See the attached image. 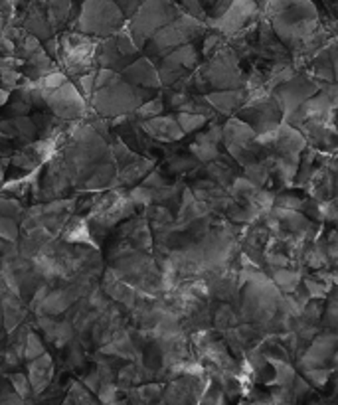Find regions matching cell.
Wrapping results in <instances>:
<instances>
[{
  "instance_id": "30bf717a",
  "label": "cell",
  "mask_w": 338,
  "mask_h": 405,
  "mask_svg": "<svg viewBox=\"0 0 338 405\" xmlns=\"http://www.w3.org/2000/svg\"><path fill=\"white\" fill-rule=\"evenodd\" d=\"M12 382H14V387H16V394L20 397H28L30 396V382H28L26 376H22V374H14L12 376Z\"/></svg>"
},
{
  "instance_id": "3957f363",
  "label": "cell",
  "mask_w": 338,
  "mask_h": 405,
  "mask_svg": "<svg viewBox=\"0 0 338 405\" xmlns=\"http://www.w3.org/2000/svg\"><path fill=\"white\" fill-rule=\"evenodd\" d=\"M283 115V109L279 105V101L275 95H263L261 99L254 101L251 105H247L244 111H239V121H244L246 125L251 126V131L256 135H266L269 131H273L279 125Z\"/></svg>"
},
{
  "instance_id": "6da1fadb",
  "label": "cell",
  "mask_w": 338,
  "mask_h": 405,
  "mask_svg": "<svg viewBox=\"0 0 338 405\" xmlns=\"http://www.w3.org/2000/svg\"><path fill=\"white\" fill-rule=\"evenodd\" d=\"M178 10L180 9L170 0H143V4L133 14V22L129 28L137 48L145 45L146 40L153 36L156 30L173 22L180 14Z\"/></svg>"
},
{
  "instance_id": "7c38bea8",
  "label": "cell",
  "mask_w": 338,
  "mask_h": 405,
  "mask_svg": "<svg viewBox=\"0 0 338 405\" xmlns=\"http://www.w3.org/2000/svg\"><path fill=\"white\" fill-rule=\"evenodd\" d=\"M202 4H204V9H206V12H208V9H210L212 4H214V2H216V0H200Z\"/></svg>"
},
{
  "instance_id": "5b68a950",
  "label": "cell",
  "mask_w": 338,
  "mask_h": 405,
  "mask_svg": "<svg viewBox=\"0 0 338 405\" xmlns=\"http://www.w3.org/2000/svg\"><path fill=\"white\" fill-rule=\"evenodd\" d=\"M54 376V364L48 356H38L32 362V368H30V387L34 389V394H42Z\"/></svg>"
},
{
  "instance_id": "8fae6325",
  "label": "cell",
  "mask_w": 338,
  "mask_h": 405,
  "mask_svg": "<svg viewBox=\"0 0 338 405\" xmlns=\"http://www.w3.org/2000/svg\"><path fill=\"white\" fill-rule=\"evenodd\" d=\"M0 405H22V399L20 396H10L6 401H0Z\"/></svg>"
},
{
  "instance_id": "ba28073f",
  "label": "cell",
  "mask_w": 338,
  "mask_h": 405,
  "mask_svg": "<svg viewBox=\"0 0 338 405\" xmlns=\"http://www.w3.org/2000/svg\"><path fill=\"white\" fill-rule=\"evenodd\" d=\"M67 397L72 399L73 405H97L95 404V399H93L92 392L85 386H82V384H73Z\"/></svg>"
},
{
  "instance_id": "8992f818",
  "label": "cell",
  "mask_w": 338,
  "mask_h": 405,
  "mask_svg": "<svg viewBox=\"0 0 338 405\" xmlns=\"http://www.w3.org/2000/svg\"><path fill=\"white\" fill-rule=\"evenodd\" d=\"M247 93L244 91H212L210 95L206 97V101L210 103L212 107L218 109L219 113H231L234 109H238L244 105Z\"/></svg>"
},
{
  "instance_id": "9c48e42d",
  "label": "cell",
  "mask_w": 338,
  "mask_h": 405,
  "mask_svg": "<svg viewBox=\"0 0 338 405\" xmlns=\"http://www.w3.org/2000/svg\"><path fill=\"white\" fill-rule=\"evenodd\" d=\"M330 372L329 369H322V368H309L305 372V379H309L312 386H325L327 384V379H329Z\"/></svg>"
},
{
  "instance_id": "7a4b0ae2",
  "label": "cell",
  "mask_w": 338,
  "mask_h": 405,
  "mask_svg": "<svg viewBox=\"0 0 338 405\" xmlns=\"http://www.w3.org/2000/svg\"><path fill=\"white\" fill-rule=\"evenodd\" d=\"M125 24V14L115 0H85L77 30L83 34L113 36Z\"/></svg>"
},
{
  "instance_id": "52a82bcc",
  "label": "cell",
  "mask_w": 338,
  "mask_h": 405,
  "mask_svg": "<svg viewBox=\"0 0 338 405\" xmlns=\"http://www.w3.org/2000/svg\"><path fill=\"white\" fill-rule=\"evenodd\" d=\"M176 121H178V125L182 129L184 135H188V133H194V131H200L202 126H206V117L204 115H198V113H178L176 115Z\"/></svg>"
},
{
  "instance_id": "277c9868",
  "label": "cell",
  "mask_w": 338,
  "mask_h": 405,
  "mask_svg": "<svg viewBox=\"0 0 338 405\" xmlns=\"http://www.w3.org/2000/svg\"><path fill=\"white\" fill-rule=\"evenodd\" d=\"M143 131L151 136L153 141H165V143H174V141H182V129L178 125V121L174 117H153L143 121Z\"/></svg>"
}]
</instances>
